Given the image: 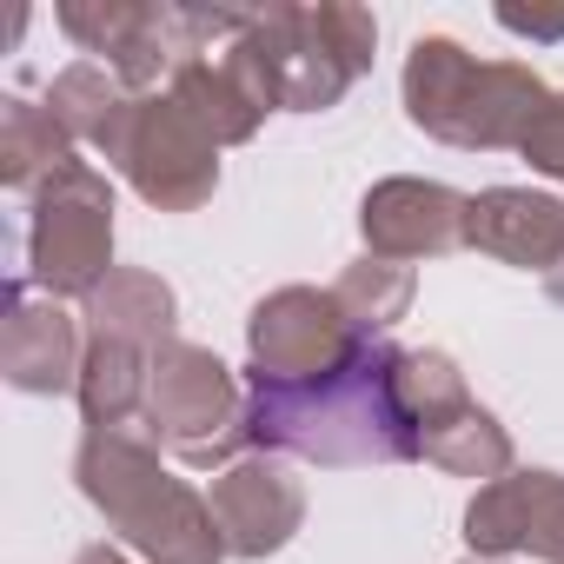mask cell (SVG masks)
I'll return each mask as SVG.
<instances>
[{
  "mask_svg": "<svg viewBox=\"0 0 564 564\" xmlns=\"http://www.w3.org/2000/svg\"><path fill=\"white\" fill-rule=\"evenodd\" d=\"M206 133L213 147H246L265 113L279 107V61H272V41H265V14L246 8L239 34H226L219 47H199L173 67V87H166Z\"/></svg>",
  "mask_w": 564,
  "mask_h": 564,
  "instance_id": "8",
  "label": "cell"
},
{
  "mask_svg": "<svg viewBox=\"0 0 564 564\" xmlns=\"http://www.w3.org/2000/svg\"><path fill=\"white\" fill-rule=\"evenodd\" d=\"M359 232H366V252L392 265L445 259L465 246V193H452L445 180L392 173L359 199Z\"/></svg>",
  "mask_w": 564,
  "mask_h": 564,
  "instance_id": "13",
  "label": "cell"
},
{
  "mask_svg": "<svg viewBox=\"0 0 564 564\" xmlns=\"http://www.w3.org/2000/svg\"><path fill=\"white\" fill-rule=\"evenodd\" d=\"M544 293L564 306V252H557V259H551V272H544Z\"/></svg>",
  "mask_w": 564,
  "mask_h": 564,
  "instance_id": "26",
  "label": "cell"
},
{
  "mask_svg": "<svg viewBox=\"0 0 564 564\" xmlns=\"http://www.w3.org/2000/svg\"><path fill=\"white\" fill-rule=\"evenodd\" d=\"M399 346L366 339L339 372L326 379H265L246 372V419L252 445L306 465H405L419 458V425L399 405L392 386Z\"/></svg>",
  "mask_w": 564,
  "mask_h": 564,
  "instance_id": "1",
  "label": "cell"
},
{
  "mask_svg": "<svg viewBox=\"0 0 564 564\" xmlns=\"http://www.w3.org/2000/svg\"><path fill=\"white\" fill-rule=\"evenodd\" d=\"M412 293H419V272L412 265H392V259H352L339 279H333V300L339 313L352 319V333L366 339H386L405 313H412Z\"/></svg>",
  "mask_w": 564,
  "mask_h": 564,
  "instance_id": "21",
  "label": "cell"
},
{
  "mask_svg": "<svg viewBox=\"0 0 564 564\" xmlns=\"http://www.w3.org/2000/svg\"><path fill=\"white\" fill-rule=\"evenodd\" d=\"M147 438H160L173 458L186 465H232L252 445V419H246V379L226 372L219 352L193 346V339H166L153 352V379H147Z\"/></svg>",
  "mask_w": 564,
  "mask_h": 564,
  "instance_id": "5",
  "label": "cell"
},
{
  "mask_svg": "<svg viewBox=\"0 0 564 564\" xmlns=\"http://www.w3.org/2000/svg\"><path fill=\"white\" fill-rule=\"evenodd\" d=\"M67 160H74V140H67V127L41 100H28V94L0 100V186H8V193H34Z\"/></svg>",
  "mask_w": 564,
  "mask_h": 564,
  "instance_id": "18",
  "label": "cell"
},
{
  "mask_svg": "<svg viewBox=\"0 0 564 564\" xmlns=\"http://www.w3.org/2000/svg\"><path fill=\"white\" fill-rule=\"evenodd\" d=\"M465 564H505V557H465Z\"/></svg>",
  "mask_w": 564,
  "mask_h": 564,
  "instance_id": "27",
  "label": "cell"
},
{
  "mask_svg": "<svg viewBox=\"0 0 564 564\" xmlns=\"http://www.w3.org/2000/svg\"><path fill=\"white\" fill-rule=\"evenodd\" d=\"M87 319V339H127V346H147L160 352L173 339V319H180V300L160 272L147 265H113V279L80 306Z\"/></svg>",
  "mask_w": 564,
  "mask_h": 564,
  "instance_id": "16",
  "label": "cell"
},
{
  "mask_svg": "<svg viewBox=\"0 0 564 564\" xmlns=\"http://www.w3.org/2000/svg\"><path fill=\"white\" fill-rule=\"evenodd\" d=\"M366 346V333H352V319L339 313L333 286H279L252 306L246 319V352H252V372L265 379H326L339 372L352 352Z\"/></svg>",
  "mask_w": 564,
  "mask_h": 564,
  "instance_id": "10",
  "label": "cell"
},
{
  "mask_svg": "<svg viewBox=\"0 0 564 564\" xmlns=\"http://www.w3.org/2000/svg\"><path fill=\"white\" fill-rule=\"evenodd\" d=\"M399 94H405V120L419 133L445 140V147H465V153L524 147L531 120L551 100L538 67H524V61H478L452 34H419L412 41Z\"/></svg>",
  "mask_w": 564,
  "mask_h": 564,
  "instance_id": "3",
  "label": "cell"
},
{
  "mask_svg": "<svg viewBox=\"0 0 564 564\" xmlns=\"http://www.w3.org/2000/svg\"><path fill=\"white\" fill-rule=\"evenodd\" d=\"M127 100H133V94H127L100 61H74V67H61L54 87H47V113L67 127V140H74V147H100V153H107V140H113Z\"/></svg>",
  "mask_w": 564,
  "mask_h": 564,
  "instance_id": "19",
  "label": "cell"
},
{
  "mask_svg": "<svg viewBox=\"0 0 564 564\" xmlns=\"http://www.w3.org/2000/svg\"><path fill=\"white\" fill-rule=\"evenodd\" d=\"M498 28L505 34H524V41H564V8L557 14H524V8H498Z\"/></svg>",
  "mask_w": 564,
  "mask_h": 564,
  "instance_id": "24",
  "label": "cell"
},
{
  "mask_svg": "<svg viewBox=\"0 0 564 564\" xmlns=\"http://www.w3.org/2000/svg\"><path fill=\"white\" fill-rule=\"evenodd\" d=\"M80 359H87L80 319L61 300H34L28 272H8V293H0V379L34 399H61L80 386Z\"/></svg>",
  "mask_w": 564,
  "mask_h": 564,
  "instance_id": "12",
  "label": "cell"
},
{
  "mask_svg": "<svg viewBox=\"0 0 564 564\" xmlns=\"http://www.w3.org/2000/svg\"><path fill=\"white\" fill-rule=\"evenodd\" d=\"M465 246L544 279L551 259L564 252V199L531 186H485L465 199Z\"/></svg>",
  "mask_w": 564,
  "mask_h": 564,
  "instance_id": "15",
  "label": "cell"
},
{
  "mask_svg": "<svg viewBox=\"0 0 564 564\" xmlns=\"http://www.w3.org/2000/svg\"><path fill=\"white\" fill-rule=\"evenodd\" d=\"M74 478H80L87 505L113 524V538L127 551H140L147 564H219L226 557V531H219L213 505L160 465L153 438H140L127 425H100L80 438Z\"/></svg>",
  "mask_w": 564,
  "mask_h": 564,
  "instance_id": "2",
  "label": "cell"
},
{
  "mask_svg": "<svg viewBox=\"0 0 564 564\" xmlns=\"http://www.w3.org/2000/svg\"><path fill=\"white\" fill-rule=\"evenodd\" d=\"M259 14H265L272 61H279V107L286 113H326L372 74L379 21L352 0H319V8L272 0Z\"/></svg>",
  "mask_w": 564,
  "mask_h": 564,
  "instance_id": "6",
  "label": "cell"
},
{
  "mask_svg": "<svg viewBox=\"0 0 564 564\" xmlns=\"http://www.w3.org/2000/svg\"><path fill=\"white\" fill-rule=\"evenodd\" d=\"M28 286L41 300H94L113 279V180L80 153L28 193Z\"/></svg>",
  "mask_w": 564,
  "mask_h": 564,
  "instance_id": "4",
  "label": "cell"
},
{
  "mask_svg": "<svg viewBox=\"0 0 564 564\" xmlns=\"http://www.w3.org/2000/svg\"><path fill=\"white\" fill-rule=\"evenodd\" d=\"M524 166L531 173H551V180H564V94H551L544 100V113L531 120V133H524Z\"/></svg>",
  "mask_w": 564,
  "mask_h": 564,
  "instance_id": "23",
  "label": "cell"
},
{
  "mask_svg": "<svg viewBox=\"0 0 564 564\" xmlns=\"http://www.w3.org/2000/svg\"><path fill=\"white\" fill-rule=\"evenodd\" d=\"M147 379H153V352H147V346H127V339H87L80 386H74L87 432L140 419V412H147Z\"/></svg>",
  "mask_w": 564,
  "mask_h": 564,
  "instance_id": "17",
  "label": "cell"
},
{
  "mask_svg": "<svg viewBox=\"0 0 564 564\" xmlns=\"http://www.w3.org/2000/svg\"><path fill=\"white\" fill-rule=\"evenodd\" d=\"M392 386H399V405H405V419L419 425V438H425L432 425H445L452 412H465V405H471V386H465L458 359H452V352H432V346L399 352Z\"/></svg>",
  "mask_w": 564,
  "mask_h": 564,
  "instance_id": "22",
  "label": "cell"
},
{
  "mask_svg": "<svg viewBox=\"0 0 564 564\" xmlns=\"http://www.w3.org/2000/svg\"><path fill=\"white\" fill-rule=\"evenodd\" d=\"M206 505H213V518L226 531V557H246V564L286 551L300 538V524H306V485H300V471L279 458V452L232 458L213 478Z\"/></svg>",
  "mask_w": 564,
  "mask_h": 564,
  "instance_id": "11",
  "label": "cell"
},
{
  "mask_svg": "<svg viewBox=\"0 0 564 564\" xmlns=\"http://www.w3.org/2000/svg\"><path fill=\"white\" fill-rule=\"evenodd\" d=\"M419 458L425 465H438V471H452V478H505L511 471V432L471 399L465 412H452L445 425H432L425 438H419Z\"/></svg>",
  "mask_w": 564,
  "mask_h": 564,
  "instance_id": "20",
  "label": "cell"
},
{
  "mask_svg": "<svg viewBox=\"0 0 564 564\" xmlns=\"http://www.w3.org/2000/svg\"><path fill=\"white\" fill-rule=\"evenodd\" d=\"M465 544L471 557L531 551L544 564H564V471H505L478 485V498L465 505Z\"/></svg>",
  "mask_w": 564,
  "mask_h": 564,
  "instance_id": "14",
  "label": "cell"
},
{
  "mask_svg": "<svg viewBox=\"0 0 564 564\" xmlns=\"http://www.w3.org/2000/svg\"><path fill=\"white\" fill-rule=\"evenodd\" d=\"M61 28L100 54L127 94H147L160 74L173 80V67L193 54L180 0H61Z\"/></svg>",
  "mask_w": 564,
  "mask_h": 564,
  "instance_id": "9",
  "label": "cell"
},
{
  "mask_svg": "<svg viewBox=\"0 0 564 564\" xmlns=\"http://www.w3.org/2000/svg\"><path fill=\"white\" fill-rule=\"evenodd\" d=\"M107 160L153 213H199L219 186V147L173 94H133L107 140Z\"/></svg>",
  "mask_w": 564,
  "mask_h": 564,
  "instance_id": "7",
  "label": "cell"
},
{
  "mask_svg": "<svg viewBox=\"0 0 564 564\" xmlns=\"http://www.w3.org/2000/svg\"><path fill=\"white\" fill-rule=\"evenodd\" d=\"M74 564H133V557H127L120 544H80V557H74Z\"/></svg>",
  "mask_w": 564,
  "mask_h": 564,
  "instance_id": "25",
  "label": "cell"
}]
</instances>
